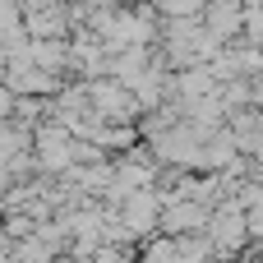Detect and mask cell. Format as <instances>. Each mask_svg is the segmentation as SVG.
<instances>
[{"label": "cell", "mask_w": 263, "mask_h": 263, "mask_svg": "<svg viewBox=\"0 0 263 263\" xmlns=\"http://www.w3.org/2000/svg\"><path fill=\"white\" fill-rule=\"evenodd\" d=\"M157 5H162L166 14H194V9H199L203 0H157Z\"/></svg>", "instance_id": "obj_2"}, {"label": "cell", "mask_w": 263, "mask_h": 263, "mask_svg": "<svg viewBox=\"0 0 263 263\" xmlns=\"http://www.w3.org/2000/svg\"><path fill=\"white\" fill-rule=\"evenodd\" d=\"M199 222H203V208H171L166 213L171 231H199Z\"/></svg>", "instance_id": "obj_1"}]
</instances>
